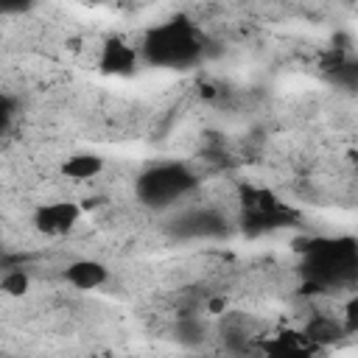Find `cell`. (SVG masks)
Wrapping results in <instances>:
<instances>
[{"instance_id":"6da1fadb","label":"cell","mask_w":358,"mask_h":358,"mask_svg":"<svg viewBox=\"0 0 358 358\" xmlns=\"http://www.w3.org/2000/svg\"><path fill=\"white\" fill-rule=\"evenodd\" d=\"M140 59H145L151 67H190L201 59L204 39L193 20H165L151 25L143 34V42L137 45Z\"/></svg>"},{"instance_id":"7a4b0ae2","label":"cell","mask_w":358,"mask_h":358,"mask_svg":"<svg viewBox=\"0 0 358 358\" xmlns=\"http://www.w3.org/2000/svg\"><path fill=\"white\" fill-rule=\"evenodd\" d=\"M199 173L179 159H165L151 168H145L137 182H134V196L137 201L148 207H171L179 199L190 196L199 187Z\"/></svg>"},{"instance_id":"3957f363","label":"cell","mask_w":358,"mask_h":358,"mask_svg":"<svg viewBox=\"0 0 358 358\" xmlns=\"http://www.w3.org/2000/svg\"><path fill=\"white\" fill-rule=\"evenodd\" d=\"M84 210L78 201L73 199H53V201H45L39 204L34 213H31V227L45 235V238H64L70 235L78 221H81Z\"/></svg>"},{"instance_id":"277c9868","label":"cell","mask_w":358,"mask_h":358,"mask_svg":"<svg viewBox=\"0 0 358 358\" xmlns=\"http://www.w3.org/2000/svg\"><path fill=\"white\" fill-rule=\"evenodd\" d=\"M62 280L76 291H98L112 280V271L106 263L95 257H73L64 263Z\"/></svg>"},{"instance_id":"5b68a950","label":"cell","mask_w":358,"mask_h":358,"mask_svg":"<svg viewBox=\"0 0 358 358\" xmlns=\"http://www.w3.org/2000/svg\"><path fill=\"white\" fill-rule=\"evenodd\" d=\"M319 347H313L302 330H282L257 344L260 358H319Z\"/></svg>"},{"instance_id":"8992f818","label":"cell","mask_w":358,"mask_h":358,"mask_svg":"<svg viewBox=\"0 0 358 358\" xmlns=\"http://www.w3.org/2000/svg\"><path fill=\"white\" fill-rule=\"evenodd\" d=\"M302 336L313 347L330 350V347H338L341 341H347L352 333L341 322V313H310L305 319V324H302Z\"/></svg>"},{"instance_id":"52a82bcc","label":"cell","mask_w":358,"mask_h":358,"mask_svg":"<svg viewBox=\"0 0 358 358\" xmlns=\"http://www.w3.org/2000/svg\"><path fill=\"white\" fill-rule=\"evenodd\" d=\"M140 64V50L137 45L120 39V36H112L101 45L98 50V67L101 73L106 76H131Z\"/></svg>"},{"instance_id":"ba28073f","label":"cell","mask_w":358,"mask_h":358,"mask_svg":"<svg viewBox=\"0 0 358 358\" xmlns=\"http://www.w3.org/2000/svg\"><path fill=\"white\" fill-rule=\"evenodd\" d=\"M106 171V159L101 154L92 151H81V154H70L62 159L59 173L67 182H92Z\"/></svg>"},{"instance_id":"9c48e42d","label":"cell","mask_w":358,"mask_h":358,"mask_svg":"<svg viewBox=\"0 0 358 358\" xmlns=\"http://www.w3.org/2000/svg\"><path fill=\"white\" fill-rule=\"evenodd\" d=\"M31 291V274H28V268H6L3 274H0V294H6V296H11V299H17V296H25Z\"/></svg>"},{"instance_id":"30bf717a","label":"cell","mask_w":358,"mask_h":358,"mask_svg":"<svg viewBox=\"0 0 358 358\" xmlns=\"http://www.w3.org/2000/svg\"><path fill=\"white\" fill-rule=\"evenodd\" d=\"M215 358H232V355H215Z\"/></svg>"}]
</instances>
